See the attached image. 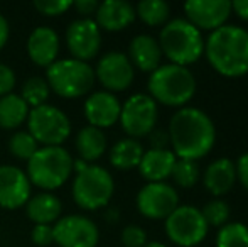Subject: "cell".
Here are the masks:
<instances>
[{
  "instance_id": "2",
  "label": "cell",
  "mask_w": 248,
  "mask_h": 247,
  "mask_svg": "<svg viewBox=\"0 0 248 247\" xmlns=\"http://www.w3.org/2000/svg\"><path fill=\"white\" fill-rule=\"evenodd\" d=\"M204 54L216 73L238 78L248 73V31L225 24L204 41Z\"/></svg>"
},
{
  "instance_id": "19",
  "label": "cell",
  "mask_w": 248,
  "mask_h": 247,
  "mask_svg": "<svg viewBox=\"0 0 248 247\" xmlns=\"http://www.w3.org/2000/svg\"><path fill=\"white\" fill-rule=\"evenodd\" d=\"M135 7L125 0H105L98 5L95 22L100 29L108 33H118L130 26L135 20Z\"/></svg>"
},
{
  "instance_id": "29",
  "label": "cell",
  "mask_w": 248,
  "mask_h": 247,
  "mask_svg": "<svg viewBox=\"0 0 248 247\" xmlns=\"http://www.w3.org/2000/svg\"><path fill=\"white\" fill-rule=\"evenodd\" d=\"M216 247H248V225L230 222L219 227L216 234Z\"/></svg>"
},
{
  "instance_id": "17",
  "label": "cell",
  "mask_w": 248,
  "mask_h": 247,
  "mask_svg": "<svg viewBox=\"0 0 248 247\" xmlns=\"http://www.w3.org/2000/svg\"><path fill=\"white\" fill-rule=\"evenodd\" d=\"M120 110L122 103L117 99V95L105 92V90L93 92L92 95H88V99L85 100V107H83L88 125L101 129V131L118 122Z\"/></svg>"
},
{
  "instance_id": "28",
  "label": "cell",
  "mask_w": 248,
  "mask_h": 247,
  "mask_svg": "<svg viewBox=\"0 0 248 247\" xmlns=\"http://www.w3.org/2000/svg\"><path fill=\"white\" fill-rule=\"evenodd\" d=\"M51 95V88L47 85L46 78L43 76H29L24 82L22 90H20V97L24 102L29 105V109H36L47 102Z\"/></svg>"
},
{
  "instance_id": "22",
  "label": "cell",
  "mask_w": 248,
  "mask_h": 247,
  "mask_svg": "<svg viewBox=\"0 0 248 247\" xmlns=\"http://www.w3.org/2000/svg\"><path fill=\"white\" fill-rule=\"evenodd\" d=\"M236 183V166L230 158L215 159L202 175V185L215 197L226 195Z\"/></svg>"
},
{
  "instance_id": "8",
  "label": "cell",
  "mask_w": 248,
  "mask_h": 247,
  "mask_svg": "<svg viewBox=\"0 0 248 247\" xmlns=\"http://www.w3.org/2000/svg\"><path fill=\"white\" fill-rule=\"evenodd\" d=\"M27 132L43 148L62 146V142L71 134V120L61 109L44 103L31 109L27 117Z\"/></svg>"
},
{
  "instance_id": "21",
  "label": "cell",
  "mask_w": 248,
  "mask_h": 247,
  "mask_svg": "<svg viewBox=\"0 0 248 247\" xmlns=\"http://www.w3.org/2000/svg\"><path fill=\"white\" fill-rule=\"evenodd\" d=\"M176 161V154L170 149H149L144 151L139 171L149 183H162L170 178Z\"/></svg>"
},
{
  "instance_id": "30",
  "label": "cell",
  "mask_w": 248,
  "mask_h": 247,
  "mask_svg": "<svg viewBox=\"0 0 248 247\" xmlns=\"http://www.w3.org/2000/svg\"><path fill=\"white\" fill-rule=\"evenodd\" d=\"M37 149H39V144L27 131L16 132L9 139V152L20 161H29L36 154Z\"/></svg>"
},
{
  "instance_id": "20",
  "label": "cell",
  "mask_w": 248,
  "mask_h": 247,
  "mask_svg": "<svg viewBox=\"0 0 248 247\" xmlns=\"http://www.w3.org/2000/svg\"><path fill=\"white\" fill-rule=\"evenodd\" d=\"M128 60L134 68L140 71L152 73L160 66L162 51H160L159 41L150 34H139L128 44Z\"/></svg>"
},
{
  "instance_id": "27",
  "label": "cell",
  "mask_w": 248,
  "mask_h": 247,
  "mask_svg": "<svg viewBox=\"0 0 248 247\" xmlns=\"http://www.w3.org/2000/svg\"><path fill=\"white\" fill-rule=\"evenodd\" d=\"M135 16L150 27L166 26L169 22L170 7L164 0H142L135 7Z\"/></svg>"
},
{
  "instance_id": "7",
  "label": "cell",
  "mask_w": 248,
  "mask_h": 247,
  "mask_svg": "<svg viewBox=\"0 0 248 247\" xmlns=\"http://www.w3.org/2000/svg\"><path fill=\"white\" fill-rule=\"evenodd\" d=\"M73 200L79 208L95 212L107 207L115 193L111 175L98 165H90L73 180Z\"/></svg>"
},
{
  "instance_id": "38",
  "label": "cell",
  "mask_w": 248,
  "mask_h": 247,
  "mask_svg": "<svg viewBox=\"0 0 248 247\" xmlns=\"http://www.w3.org/2000/svg\"><path fill=\"white\" fill-rule=\"evenodd\" d=\"M98 5H100V2H96V0H76V2L73 3V7L76 9V12L81 14L85 19H90V16L96 14Z\"/></svg>"
},
{
  "instance_id": "14",
  "label": "cell",
  "mask_w": 248,
  "mask_h": 247,
  "mask_svg": "<svg viewBox=\"0 0 248 247\" xmlns=\"http://www.w3.org/2000/svg\"><path fill=\"white\" fill-rule=\"evenodd\" d=\"M66 46L71 58L88 63L96 58L101 48V29L95 19H75L66 29Z\"/></svg>"
},
{
  "instance_id": "35",
  "label": "cell",
  "mask_w": 248,
  "mask_h": 247,
  "mask_svg": "<svg viewBox=\"0 0 248 247\" xmlns=\"http://www.w3.org/2000/svg\"><path fill=\"white\" fill-rule=\"evenodd\" d=\"M17 83V76L14 69L5 63H0V97H5L9 93H14Z\"/></svg>"
},
{
  "instance_id": "41",
  "label": "cell",
  "mask_w": 248,
  "mask_h": 247,
  "mask_svg": "<svg viewBox=\"0 0 248 247\" xmlns=\"http://www.w3.org/2000/svg\"><path fill=\"white\" fill-rule=\"evenodd\" d=\"M232 12H235L240 19L248 20V0H235V2H232Z\"/></svg>"
},
{
  "instance_id": "25",
  "label": "cell",
  "mask_w": 248,
  "mask_h": 247,
  "mask_svg": "<svg viewBox=\"0 0 248 247\" xmlns=\"http://www.w3.org/2000/svg\"><path fill=\"white\" fill-rule=\"evenodd\" d=\"M142 156H144V148L137 139L132 137L120 139L110 149L111 166L120 171H130L134 168H139Z\"/></svg>"
},
{
  "instance_id": "5",
  "label": "cell",
  "mask_w": 248,
  "mask_h": 247,
  "mask_svg": "<svg viewBox=\"0 0 248 247\" xmlns=\"http://www.w3.org/2000/svg\"><path fill=\"white\" fill-rule=\"evenodd\" d=\"M73 156L62 146L39 148L27 161V178L31 185L44 191L58 190L69 180L73 173Z\"/></svg>"
},
{
  "instance_id": "37",
  "label": "cell",
  "mask_w": 248,
  "mask_h": 247,
  "mask_svg": "<svg viewBox=\"0 0 248 247\" xmlns=\"http://www.w3.org/2000/svg\"><path fill=\"white\" fill-rule=\"evenodd\" d=\"M149 142L150 149H167V146L170 144L169 132L164 131V129H154L149 134Z\"/></svg>"
},
{
  "instance_id": "13",
  "label": "cell",
  "mask_w": 248,
  "mask_h": 247,
  "mask_svg": "<svg viewBox=\"0 0 248 247\" xmlns=\"http://www.w3.org/2000/svg\"><path fill=\"white\" fill-rule=\"evenodd\" d=\"M135 76V68L132 66L127 54L120 51H108L100 58L95 68V78L105 88V92L117 93L130 88Z\"/></svg>"
},
{
  "instance_id": "33",
  "label": "cell",
  "mask_w": 248,
  "mask_h": 247,
  "mask_svg": "<svg viewBox=\"0 0 248 247\" xmlns=\"http://www.w3.org/2000/svg\"><path fill=\"white\" fill-rule=\"evenodd\" d=\"M73 7L71 0H36L34 9L46 17H58L66 14Z\"/></svg>"
},
{
  "instance_id": "15",
  "label": "cell",
  "mask_w": 248,
  "mask_h": 247,
  "mask_svg": "<svg viewBox=\"0 0 248 247\" xmlns=\"http://www.w3.org/2000/svg\"><path fill=\"white\" fill-rule=\"evenodd\" d=\"M186 19L199 31H216L225 26L232 14L228 0H189L184 3Z\"/></svg>"
},
{
  "instance_id": "34",
  "label": "cell",
  "mask_w": 248,
  "mask_h": 247,
  "mask_svg": "<svg viewBox=\"0 0 248 247\" xmlns=\"http://www.w3.org/2000/svg\"><path fill=\"white\" fill-rule=\"evenodd\" d=\"M120 239L125 247H144L147 244V234L140 225H127L122 231Z\"/></svg>"
},
{
  "instance_id": "42",
  "label": "cell",
  "mask_w": 248,
  "mask_h": 247,
  "mask_svg": "<svg viewBox=\"0 0 248 247\" xmlns=\"http://www.w3.org/2000/svg\"><path fill=\"white\" fill-rule=\"evenodd\" d=\"M118 217H120V214H118L117 208H108V210L105 212V220L110 222V224H115V222H118Z\"/></svg>"
},
{
  "instance_id": "43",
  "label": "cell",
  "mask_w": 248,
  "mask_h": 247,
  "mask_svg": "<svg viewBox=\"0 0 248 247\" xmlns=\"http://www.w3.org/2000/svg\"><path fill=\"white\" fill-rule=\"evenodd\" d=\"M144 247H167V246L162 244V242H147Z\"/></svg>"
},
{
  "instance_id": "39",
  "label": "cell",
  "mask_w": 248,
  "mask_h": 247,
  "mask_svg": "<svg viewBox=\"0 0 248 247\" xmlns=\"http://www.w3.org/2000/svg\"><path fill=\"white\" fill-rule=\"evenodd\" d=\"M235 166H236V180L248 191V152L240 156L238 161L235 163Z\"/></svg>"
},
{
  "instance_id": "1",
  "label": "cell",
  "mask_w": 248,
  "mask_h": 247,
  "mask_svg": "<svg viewBox=\"0 0 248 247\" xmlns=\"http://www.w3.org/2000/svg\"><path fill=\"white\" fill-rule=\"evenodd\" d=\"M169 141L177 159H198L209 154L216 142L211 117L198 107H183L169 122Z\"/></svg>"
},
{
  "instance_id": "10",
  "label": "cell",
  "mask_w": 248,
  "mask_h": 247,
  "mask_svg": "<svg viewBox=\"0 0 248 247\" xmlns=\"http://www.w3.org/2000/svg\"><path fill=\"white\" fill-rule=\"evenodd\" d=\"M157 119H159V109L155 100L145 93H135L128 97L122 105L118 122L128 137L140 139L155 129Z\"/></svg>"
},
{
  "instance_id": "6",
  "label": "cell",
  "mask_w": 248,
  "mask_h": 247,
  "mask_svg": "<svg viewBox=\"0 0 248 247\" xmlns=\"http://www.w3.org/2000/svg\"><path fill=\"white\" fill-rule=\"evenodd\" d=\"M46 82L51 92L62 99H79L92 92L95 85V68L90 63L64 58L46 68Z\"/></svg>"
},
{
  "instance_id": "40",
  "label": "cell",
  "mask_w": 248,
  "mask_h": 247,
  "mask_svg": "<svg viewBox=\"0 0 248 247\" xmlns=\"http://www.w3.org/2000/svg\"><path fill=\"white\" fill-rule=\"evenodd\" d=\"M10 37V26H9V20L0 14V51L5 48L7 41Z\"/></svg>"
},
{
  "instance_id": "4",
  "label": "cell",
  "mask_w": 248,
  "mask_h": 247,
  "mask_svg": "<svg viewBox=\"0 0 248 247\" xmlns=\"http://www.w3.org/2000/svg\"><path fill=\"white\" fill-rule=\"evenodd\" d=\"M149 95L167 107H184L196 93V78L186 66L162 65L150 73Z\"/></svg>"
},
{
  "instance_id": "9",
  "label": "cell",
  "mask_w": 248,
  "mask_h": 247,
  "mask_svg": "<svg viewBox=\"0 0 248 247\" xmlns=\"http://www.w3.org/2000/svg\"><path fill=\"white\" fill-rule=\"evenodd\" d=\"M164 227L172 244L179 247H196L206 239L209 225L206 224L199 208L193 205H179L166 218Z\"/></svg>"
},
{
  "instance_id": "12",
  "label": "cell",
  "mask_w": 248,
  "mask_h": 247,
  "mask_svg": "<svg viewBox=\"0 0 248 247\" xmlns=\"http://www.w3.org/2000/svg\"><path fill=\"white\" fill-rule=\"evenodd\" d=\"M137 210L149 220H166L177 207L179 195L169 183H147L137 193Z\"/></svg>"
},
{
  "instance_id": "11",
  "label": "cell",
  "mask_w": 248,
  "mask_h": 247,
  "mask_svg": "<svg viewBox=\"0 0 248 247\" xmlns=\"http://www.w3.org/2000/svg\"><path fill=\"white\" fill-rule=\"evenodd\" d=\"M52 232L59 247H96L100 241L98 225L79 214L61 217L52 225Z\"/></svg>"
},
{
  "instance_id": "3",
  "label": "cell",
  "mask_w": 248,
  "mask_h": 247,
  "mask_svg": "<svg viewBox=\"0 0 248 247\" xmlns=\"http://www.w3.org/2000/svg\"><path fill=\"white\" fill-rule=\"evenodd\" d=\"M159 46L162 54L172 65L186 68L204 54V39L201 31L183 17L170 19L162 27L159 34Z\"/></svg>"
},
{
  "instance_id": "36",
  "label": "cell",
  "mask_w": 248,
  "mask_h": 247,
  "mask_svg": "<svg viewBox=\"0 0 248 247\" xmlns=\"http://www.w3.org/2000/svg\"><path fill=\"white\" fill-rule=\"evenodd\" d=\"M31 239L36 247H49L54 242L52 225H34L32 232H31Z\"/></svg>"
},
{
  "instance_id": "16",
  "label": "cell",
  "mask_w": 248,
  "mask_h": 247,
  "mask_svg": "<svg viewBox=\"0 0 248 247\" xmlns=\"http://www.w3.org/2000/svg\"><path fill=\"white\" fill-rule=\"evenodd\" d=\"M32 193V185L26 171L12 165L0 166V207L5 210L26 207Z\"/></svg>"
},
{
  "instance_id": "31",
  "label": "cell",
  "mask_w": 248,
  "mask_h": 247,
  "mask_svg": "<svg viewBox=\"0 0 248 247\" xmlns=\"http://www.w3.org/2000/svg\"><path fill=\"white\" fill-rule=\"evenodd\" d=\"M199 176H201V173H199L198 163L191 161V159H177L172 168V173H170V178L181 188L196 186V183L199 181Z\"/></svg>"
},
{
  "instance_id": "24",
  "label": "cell",
  "mask_w": 248,
  "mask_h": 247,
  "mask_svg": "<svg viewBox=\"0 0 248 247\" xmlns=\"http://www.w3.org/2000/svg\"><path fill=\"white\" fill-rule=\"evenodd\" d=\"M75 148L79 154V159L92 165L107 151V135L101 129L86 125V127L79 129V132L76 134Z\"/></svg>"
},
{
  "instance_id": "18",
  "label": "cell",
  "mask_w": 248,
  "mask_h": 247,
  "mask_svg": "<svg viewBox=\"0 0 248 247\" xmlns=\"http://www.w3.org/2000/svg\"><path fill=\"white\" fill-rule=\"evenodd\" d=\"M59 48V34L52 27L39 26L29 34L27 37V56L36 66L41 68H49L54 61H58Z\"/></svg>"
},
{
  "instance_id": "26",
  "label": "cell",
  "mask_w": 248,
  "mask_h": 247,
  "mask_svg": "<svg viewBox=\"0 0 248 247\" xmlns=\"http://www.w3.org/2000/svg\"><path fill=\"white\" fill-rule=\"evenodd\" d=\"M29 112V105L17 93L0 97V129L14 131L20 127L24 122H27Z\"/></svg>"
},
{
  "instance_id": "32",
  "label": "cell",
  "mask_w": 248,
  "mask_h": 247,
  "mask_svg": "<svg viewBox=\"0 0 248 247\" xmlns=\"http://www.w3.org/2000/svg\"><path fill=\"white\" fill-rule=\"evenodd\" d=\"M201 214L208 225H213V227H223L225 224H228L230 207H228V203H225L223 200L216 198V200L208 201V203L201 208Z\"/></svg>"
},
{
  "instance_id": "23",
  "label": "cell",
  "mask_w": 248,
  "mask_h": 247,
  "mask_svg": "<svg viewBox=\"0 0 248 247\" xmlns=\"http://www.w3.org/2000/svg\"><path fill=\"white\" fill-rule=\"evenodd\" d=\"M62 203L51 191H41L26 203V215L34 225H52L61 218Z\"/></svg>"
}]
</instances>
